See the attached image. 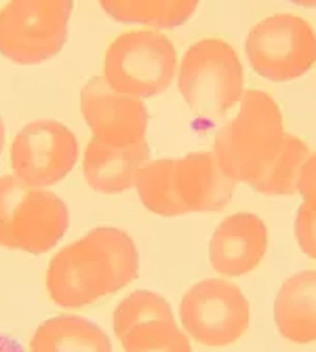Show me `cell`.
Masks as SVG:
<instances>
[{
	"instance_id": "7c38bea8",
	"label": "cell",
	"mask_w": 316,
	"mask_h": 352,
	"mask_svg": "<svg viewBox=\"0 0 316 352\" xmlns=\"http://www.w3.org/2000/svg\"><path fill=\"white\" fill-rule=\"evenodd\" d=\"M150 161V146L146 140L131 146H112L91 140L82 156L84 184L98 195H120L135 188L137 173Z\"/></svg>"
},
{
	"instance_id": "5bb4252c",
	"label": "cell",
	"mask_w": 316,
	"mask_h": 352,
	"mask_svg": "<svg viewBox=\"0 0 316 352\" xmlns=\"http://www.w3.org/2000/svg\"><path fill=\"white\" fill-rule=\"evenodd\" d=\"M274 325L291 344L316 342V270L284 278L274 298Z\"/></svg>"
},
{
	"instance_id": "cb8c5ba5",
	"label": "cell",
	"mask_w": 316,
	"mask_h": 352,
	"mask_svg": "<svg viewBox=\"0 0 316 352\" xmlns=\"http://www.w3.org/2000/svg\"><path fill=\"white\" fill-rule=\"evenodd\" d=\"M5 144H7V124H5L3 114H0V154L5 150Z\"/></svg>"
},
{
	"instance_id": "603a6c76",
	"label": "cell",
	"mask_w": 316,
	"mask_h": 352,
	"mask_svg": "<svg viewBox=\"0 0 316 352\" xmlns=\"http://www.w3.org/2000/svg\"><path fill=\"white\" fill-rule=\"evenodd\" d=\"M0 352H25V348L7 333H0Z\"/></svg>"
},
{
	"instance_id": "ba28073f",
	"label": "cell",
	"mask_w": 316,
	"mask_h": 352,
	"mask_svg": "<svg viewBox=\"0 0 316 352\" xmlns=\"http://www.w3.org/2000/svg\"><path fill=\"white\" fill-rule=\"evenodd\" d=\"M183 331L207 348L236 344L251 325V306L238 285L226 278H203L179 304Z\"/></svg>"
},
{
	"instance_id": "ffe728a7",
	"label": "cell",
	"mask_w": 316,
	"mask_h": 352,
	"mask_svg": "<svg viewBox=\"0 0 316 352\" xmlns=\"http://www.w3.org/2000/svg\"><path fill=\"white\" fill-rule=\"evenodd\" d=\"M124 352H194L190 336L173 321H150L131 329L122 340Z\"/></svg>"
},
{
	"instance_id": "9a60e30c",
	"label": "cell",
	"mask_w": 316,
	"mask_h": 352,
	"mask_svg": "<svg viewBox=\"0 0 316 352\" xmlns=\"http://www.w3.org/2000/svg\"><path fill=\"white\" fill-rule=\"evenodd\" d=\"M30 352H112V342L91 318L59 314L34 331Z\"/></svg>"
},
{
	"instance_id": "7402d4cb",
	"label": "cell",
	"mask_w": 316,
	"mask_h": 352,
	"mask_svg": "<svg viewBox=\"0 0 316 352\" xmlns=\"http://www.w3.org/2000/svg\"><path fill=\"white\" fill-rule=\"evenodd\" d=\"M297 195L304 201H316V152L306 158V163L302 167Z\"/></svg>"
},
{
	"instance_id": "44dd1931",
	"label": "cell",
	"mask_w": 316,
	"mask_h": 352,
	"mask_svg": "<svg viewBox=\"0 0 316 352\" xmlns=\"http://www.w3.org/2000/svg\"><path fill=\"white\" fill-rule=\"evenodd\" d=\"M295 241L308 258L316 260V201H304L295 215Z\"/></svg>"
},
{
	"instance_id": "5b68a950",
	"label": "cell",
	"mask_w": 316,
	"mask_h": 352,
	"mask_svg": "<svg viewBox=\"0 0 316 352\" xmlns=\"http://www.w3.org/2000/svg\"><path fill=\"white\" fill-rule=\"evenodd\" d=\"M177 66V51L165 34L158 30H133L110 43L102 76L118 93L148 100L171 87Z\"/></svg>"
},
{
	"instance_id": "8fae6325",
	"label": "cell",
	"mask_w": 316,
	"mask_h": 352,
	"mask_svg": "<svg viewBox=\"0 0 316 352\" xmlns=\"http://www.w3.org/2000/svg\"><path fill=\"white\" fill-rule=\"evenodd\" d=\"M268 251V226L256 213H232L217 223L209 241L211 268L224 278L256 270Z\"/></svg>"
},
{
	"instance_id": "30bf717a",
	"label": "cell",
	"mask_w": 316,
	"mask_h": 352,
	"mask_svg": "<svg viewBox=\"0 0 316 352\" xmlns=\"http://www.w3.org/2000/svg\"><path fill=\"white\" fill-rule=\"evenodd\" d=\"M80 112L93 138L112 146L146 140L148 108L144 100L118 93L104 76L89 80L80 91Z\"/></svg>"
},
{
	"instance_id": "2e32d148",
	"label": "cell",
	"mask_w": 316,
	"mask_h": 352,
	"mask_svg": "<svg viewBox=\"0 0 316 352\" xmlns=\"http://www.w3.org/2000/svg\"><path fill=\"white\" fill-rule=\"evenodd\" d=\"M201 0H100L108 17L126 25L173 30L192 19Z\"/></svg>"
},
{
	"instance_id": "9c48e42d",
	"label": "cell",
	"mask_w": 316,
	"mask_h": 352,
	"mask_svg": "<svg viewBox=\"0 0 316 352\" xmlns=\"http://www.w3.org/2000/svg\"><path fill=\"white\" fill-rule=\"evenodd\" d=\"M78 161V140L70 126L53 118L23 124L11 144L13 175L32 188L63 182Z\"/></svg>"
},
{
	"instance_id": "3957f363",
	"label": "cell",
	"mask_w": 316,
	"mask_h": 352,
	"mask_svg": "<svg viewBox=\"0 0 316 352\" xmlns=\"http://www.w3.org/2000/svg\"><path fill=\"white\" fill-rule=\"evenodd\" d=\"M177 87L190 110L201 120L215 122L242 100V61L230 43L203 38L181 57L177 66Z\"/></svg>"
},
{
	"instance_id": "d4e9b609",
	"label": "cell",
	"mask_w": 316,
	"mask_h": 352,
	"mask_svg": "<svg viewBox=\"0 0 316 352\" xmlns=\"http://www.w3.org/2000/svg\"><path fill=\"white\" fill-rule=\"evenodd\" d=\"M289 3L297 7H306V9H316V0H289Z\"/></svg>"
},
{
	"instance_id": "7a4b0ae2",
	"label": "cell",
	"mask_w": 316,
	"mask_h": 352,
	"mask_svg": "<svg viewBox=\"0 0 316 352\" xmlns=\"http://www.w3.org/2000/svg\"><path fill=\"white\" fill-rule=\"evenodd\" d=\"M284 138L280 106L266 91H245L236 114L215 135L213 154L236 184H256Z\"/></svg>"
},
{
	"instance_id": "277c9868",
	"label": "cell",
	"mask_w": 316,
	"mask_h": 352,
	"mask_svg": "<svg viewBox=\"0 0 316 352\" xmlns=\"http://www.w3.org/2000/svg\"><path fill=\"white\" fill-rule=\"evenodd\" d=\"M70 213L55 192L32 188L15 175L0 177V247L43 255L68 232Z\"/></svg>"
},
{
	"instance_id": "e0dca14e",
	"label": "cell",
	"mask_w": 316,
	"mask_h": 352,
	"mask_svg": "<svg viewBox=\"0 0 316 352\" xmlns=\"http://www.w3.org/2000/svg\"><path fill=\"white\" fill-rule=\"evenodd\" d=\"M135 188L142 205L156 215L179 217L188 213L177 186L175 158L148 161L137 173Z\"/></svg>"
},
{
	"instance_id": "4fadbf2b",
	"label": "cell",
	"mask_w": 316,
	"mask_h": 352,
	"mask_svg": "<svg viewBox=\"0 0 316 352\" xmlns=\"http://www.w3.org/2000/svg\"><path fill=\"white\" fill-rule=\"evenodd\" d=\"M175 169L188 213L221 211L232 201L236 182L219 167L213 152H192L175 158Z\"/></svg>"
},
{
	"instance_id": "8992f818",
	"label": "cell",
	"mask_w": 316,
	"mask_h": 352,
	"mask_svg": "<svg viewBox=\"0 0 316 352\" xmlns=\"http://www.w3.org/2000/svg\"><path fill=\"white\" fill-rule=\"evenodd\" d=\"M74 0H9L0 9V55L19 66H38L68 43Z\"/></svg>"
},
{
	"instance_id": "6da1fadb",
	"label": "cell",
	"mask_w": 316,
	"mask_h": 352,
	"mask_svg": "<svg viewBox=\"0 0 316 352\" xmlns=\"http://www.w3.org/2000/svg\"><path fill=\"white\" fill-rule=\"evenodd\" d=\"M139 276V251L116 226H98L59 249L47 268V292L61 308H84Z\"/></svg>"
},
{
	"instance_id": "ac0fdd59",
	"label": "cell",
	"mask_w": 316,
	"mask_h": 352,
	"mask_svg": "<svg viewBox=\"0 0 316 352\" xmlns=\"http://www.w3.org/2000/svg\"><path fill=\"white\" fill-rule=\"evenodd\" d=\"M308 156H310V150L304 140H300L297 135H291V133H284L274 161L251 188L266 197L297 195L302 167Z\"/></svg>"
},
{
	"instance_id": "d6986e66",
	"label": "cell",
	"mask_w": 316,
	"mask_h": 352,
	"mask_svg": "<svg viewBox=\"0 0 316 352\" xmlns=\"http://www.w3.org/2000/svg\"><path fill=\"white\" fill-rule=\"evenodd\" d=\"M173 308L171 304L154 292L137 289L129 294L114 310V333L122 340L131 329L150 321H173Z\"/></svg>"
},
{
	"instance_id": "52a82bcc",
	"label": "cell",
	"mask_w": 316,
	"mask_h": 352,
	"mask_svg": "<svg viewBox=\"0 0 316 352\" xmlns=\"http://www.w3.org/2000/svg\"><path fill=\"white\" fill-rule=\"evenodd\" d=\"M245 53L262 78L291 82L308 74L316 63V32L297 15H270L251 28Z\"/></svg>"
}]
</instances>
